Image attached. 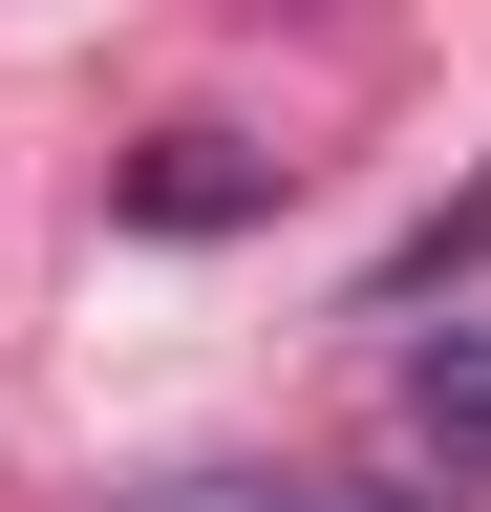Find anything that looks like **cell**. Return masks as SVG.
<instances>
[{
  "label": "cell",
  "instance_id": "cell-2",
  "mask_svg": "<svg viewBox=\"0 0 491 512\" xmlns=\"http://www.w3.org/2000/svg\"><path fill=\"white\" fill-rule=\"evenodd\" d=\"M171 512H427V491H321V470H278V491H171Z\"/></svg>",
  "mask_w": 491,
  "mask_h": 512
},
{
  "label": "cell",
  "instance_id": "cell-1",
  "mask_svg": "<svg viewBox=\"0 0 491 512\" xmlns=\"http://www.w3.org/2000/svg\"><path fill=\"white\" fill-rule=\"evenodd\" d=\"M406 427H427V470L449 491H491V342L449 320V342H406Z\"/></svg>",
  "mask_w": 491,
  "mask_h": 512
}]
</instances>
